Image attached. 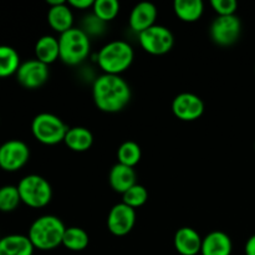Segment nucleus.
<instances>
[{
	"instance_id": "9d476101",
	"label": "nucleus",
	"mask_w": 255,
	"mask_h": 255,
	"mask_svg": "<svg viewBox=\"0 0 255 255\" xmlns=\"http://www.w3.org/2000/svg\"><path fill=\"white\" fill-rule=\"evenodd\" d=\"M15 76H16L17 82L25 89H39L49 80V65L39 61L37 59L26 60L20 64Z\"/></svg>"
},
{
	"instance_id": "1a4fd4ad",
	"label": "nucleus",
	"mask_w": 255,
	"mask_h": 255,
	"mask_svg": "<svg viewBox=\"0 0 255 255\" xmlns=\"http://www.w3.org/2000/svg\"><path fill=\"white\" fill-rule=\"evenodd\" d=\"M30 148L21 139H9L0 144V168L5 172H16L27 163Z\"/></svg>"
},
{
	"instance_id": "4468645a",
	"label": "nucleus",
	"mask_w": 255,
	"mask_h": 255,
	"mask_svg": "<svg viewBox=\"0 0 255 255\" xmlns=\"http://www.w3.org/2000/svg\"><path fill=\"white\" fill-rule=\"evenodd\" d=\"M202 241L203 238L196 229L191 227H182L176 232L173 244L176 251L181 255L201 254Z\"/></svg>"
},
{
	"instance_id": "f8f14e48",
	"label": "nucleus",
	"mask_w": 255,
	"mask_h": 255,
	"mask_svg": "<svg viewBox=\"0 0 255 255\" xmlns=\"http://www.w3.org/2000/svg\"><path fill=\"white\" fill-rule=\"evenodd\" d=\"M136 224V209L125 203H117L110 209L107 216V228L114 236L125 237Z\"/></svg>"
},
{
	"instance_id": "6e6552de",
	"label": "nucleus",
	"mask_w": 255,
	"mask_h": 255,
	"mask_svg": "<svg viewBox=\"0 0 255 255\" xmlns=\"http://www.w3.org/2000/svg\"><path fill=\"white\" fill-rule=\"evenodd\" d=\"M211 39L219 46H231L239 40L242 34V22L237 15L217 16L209 27Z\"/></svg>"
},
{
	"instance_id": "7ed1b4c3",
	"label": "nucleus",
	"mask_w": 255,
	"mask_h": 255,
	"mask_svg": "<svg viewBox=\"0 0 255 255\" xmlns=\"http://www.w3.org/2000/svg\"><path fill=\"white\" fill-rule=\"evenodd\" d=\"M133 47L125 40H114L101 47L97 54V64L104 74L121 75L132 65Z\"/></svg>"
},
{
	"instance_id": "f257e3e1",
	"label": "nucleus",
	"mask_w": 255,
	"mask_h": 255,
	"mask_svg": "<svg viewBox=\"0 0 255 255\" xmlns=\"http://www.w3.org/2000/svg\"><path fill=\"white\" fill-rule=\"evenodd\" d=\"M131 87L121 75L102 74L92 86V99L102 112L116 114L131 101Z\"/></svg>"
},
{
	"instance_id": "423d86ee",
	"label": "nucleus",
	"mask_w": 255,
	"mask_h": 255,
	"mask_svg": "<svg viewBox=\"0 0 255 255\" xmlns=\"http://www.w3.org/2000/svg\"><path fill=\"white\" fill-rule=\"evenodd\" d=\"M69 127L59 116L50 112L36 115L31 122L32 136L42 144L54 146L64 142Z\"/></svg>"
},
{
	"instance_id": "c756f323",
	"label": "nucleus",
	"mask_w": 255,
	"mask_h": 255,
	"mask_svg": "<svg viewBox=\"0 0 255 255\" xmlns=\"http://www.w3.org/2000/svg\"><path fill=\"white\" fill-rule=\"evenodd\" d=\"M244 252H246V255H255V234L247 241Z\"/></svg>"
},
{
	"instance_id": "ddd939ff",
	"label": "nucleus",
	"mask_w": 255,
	"mask_h": 255,
	"mask_svg": "<svg viewBox=\"0 0 255 255\" xmlns=\"http://www.w3.org/2000/svg\"><path fill=\"white\" fill-rule=\"evenodd\" d=\"M157 14H158V10L153 2H138V4L134 5L133 9L131 10V14H129V27L137 35L141 34L142 31L156 24Z\"/></svg>"
},
{
	"instance_id": "7c9ffc66",
	"label": "nucleus",
	"mask_w": 255,
	"mask_h": 255,
	"mask_svg": "<svg viewBox=\"0 0 255 255\" xmlns=\"http://www.w3.org/2000/svg\"><path fill=\"white\" fill-rule=\"evenodd\" d=\"M254 149H255V142H254Z\"/></svg>"
},
{
	"instance_id": "f3484780",
	"label": "nucleus",
	"mask_w": 255,
	"mask_h": 255,
	"mask_svg": "<svg viewBox=\"0 0 255 255\" xmlns=\"http://www.w3.org/2000/svg\"><path fill=\"white\" fill-rule=\"evenodd\" d=\"M136 172L132 167L125 166L117 162L109 173V183L111 188L117 193L124 194L125 192L128 191L131 187L136 184Z\"/></svg>"
},
{
	"instance_id": "dca6fc26",
	"label": "nucleus",
	"mask_w": 255,
	"mask_h": 255,
	"mask_svg": "<svg viewBox=\"0 0 255 255\" xmlns=\"http://www.w3.org/2000/svg\"><path fill=\"white\" fill-rule=\"evenodd\" d=\"M47 22L50 27L59 34L67 31L74 27V14L72 7L67 1H62L60 4L49 7L47 11Z\"/></svg>"
},
{
	"instance_id": "2eb2a0df",
	"label": "nucleus",
	"mask_w": 255,
	"mask_h": 255,
	"mask_svg": "<svg viewBox=\"0 0 255 255\" xmlns=\"http://www.w3.org/2000/svg\"><path fill=\"white\" fill-rule=\"evenodd\" d=\"M233 243L231 237L222 231H213L202 241L201 255H231Z\"/></svg>"
},
{
	"instance_id": "b1692460",
	"label": "nucleus",
	"mask_w": 255,
	"mask_h": 255,
	"mask_svg": "<svg viewBox=\"0 0 255 255\" xmlns=\"http://www.w3.org/2000/svg\"><path fill=\"white\" fill-rule=\"evenodd\" d=\"M142 149L139 144L134 141H125L117 149L119 163L125 164L133 168L141 161Z\"/></svg>"
},
{
	"instance_id": "5701e85b",
	"label": "nucleus",
	"mask_w": 255,
	"mask_h": 255,
	"mask_svg": "<svg viewBox=\"0 0 255 255\" xmlns=\"http://www.w3.org/2000/svg\"><path fill=\"white\" fill-rule=\"evenodd\" d=\"M20 64V56L14 47L0 45V77H9L16 74Z\"/></svg>"
},
{
	"instance_id": "cd10ccee",
	"label": "nucleus",
	"mask_w": 255,
	"mask_h": 255,
	"mask_svg": "<svg viewBox=\"0 0 255 255\" xmlns=\"http://www.w3.org/2000/svg\"><path fill=\"white\" fill-rule=\"evenodd\" d=\"M211 6L218 14V16H227V15H236L238 2L236 0H212Z\"/></svg>"
},
{
	"instance_id": "6ab92c4d",
	"label": "nucleus",
	"mask_w": 255,
	"mask_h": 255,
	"mask_svg": "<svg viewBox=\"0 0 255 255\" xmlns=\"http://www.w3.org/2000/svg\"><path fill=\"white\" fill-rule=\"evenodd\" d=\"M35 59L44 64L50 65L52 62L60 59V46L59 37H55L52 35H44L39 37L34 47Z\"/></svg>"
},
{
	"instance_id": "bb28decb",
	"label": "nucleus",
	"mask_w": 255,
	"mask_h": 255,
	"mask_svg": "<svg viewBox=\"0 0 255 255\" xmlns=\"http://www.w3.org/2000/svg\"><path fill=\"white\" fill-rule=\"evenodd\" d=\"M147 201H148V192H147L146 187L138 183H136L122 194V203L127 204L133 209L142 207Z\"/></svg>"
},
{
	"instance_id": "9b49d317",
	"label": "nucleus",
	"mask_w": 255,
	"mask_h": 255,
	"mask_svg": "<svg viewBox=\"0 0 255 255\" xmlns=\"http://www.w3.org/2000/svg\"><path fill=\"white\" fill-rule=\"evenodd\" d=\"M172 112L181 121H196L203 115L204 102L198 95L192 92L178 94L172 101Z\"/></svg>"
},
{
	"instance_id": "39448f33",
	"label": "nucleus",
	"mask_w": 255,
	"mask_h": 255,
	"mask_svg": "<svg viewBox=\"0 0 255 255\" xmlns=\"http://www.w3.org/2000/svg\"><path fill=\"white\" fill-rule=\"evenodd\" d=\"M16 187L21 202L30 208H44L51 202V184L42 176L27 174L20 179Z\"/></svg>"
},
{
	"instance_id": "412c9836",
	"label": "nucleus",
	"mask_w": 255,
	"mask_h": 255,
	"mask_svg": "<svg viewBox=\"0 0 255 255\" xmlns=\"http://www.w3.org/2000/svg\"><path fill=\"white\" fill-rule=\"evenodd\" d=\"M173 11L184 22H194L201 19L204 11L202 0H174Z\"/></svg>"
},
{
	"instance_id": "a211bd4d",
	"label": "nucleus",
	"mask_w": 255,
	"mask_h": 255,
	"mask_svg": "<svg viewBox=\"0 0 255 255\" xmlns=\"http://www.w3.org/2000/svg\"><path fill=\"white\" fill-rule=\"evenodd\" d=\"M34 251L27 236L9 234L0 238V255H32Z\"/></svg>"
},
{
	"instance_id": "0eeeda50",
	"label": "nucleus",
	"mask_w": 255,
	"mask_h": 255,
	"mask_svg": "<svg viewBox=\"0 0 255 255\" xmlns=\"http://www.w3.org/2000/svg\"><path fill=\"white\" fill-rule=\"evenodd\" d=\"M138 41L144 51L159 56L171 51L174 45V36L168 27L154 24L138 34Z\"/></svg>"
},
{
	"instance_id": "aec40b11",
	"label": "nucleus",
	"mask_w": 255,
	"mask_h": 255,
	"mask_svg": "<svg viewBox=\"0 0 255 255\" xmlns=\"http://www.w3.org/2000/svg\"><path fill=\"white\" fill-rule=\"evenodd\" d=\"M64 143L74 152H86L94 143V134L86 127H70Z\"/></svg>"
},
{
	"instance_id": "f03ea898",
	"label": "nucleus",
	"mask_w": 255,
	"mask_h": 255,
	"mask_svg": "<svg viewBox=\"0 0 255 255\" xmlns=\"http://www.w3.org/2000/svg\"><path fill=\"white\" fill-rule=\"evenodd\" d=\"M65 231L66 227L59 217L45 214L32 222L27 237L35 249L46 252L62 246Z\"/></svg>"
},
{
	"instance_id": "4be33fe9",
	"label": "nucleus",
	"mask_w": 255,
	"mask_h": 255,
	"mask_svg": "<svg viewBox=\"0 0 255 255\" xmlns=\"http://www.w3.org/2000/svg\"><path fill=\"white\" fill-rule=\"evenodd\" d=\"M90 237L85 229L80 227H70L62 237V246L71 252H81L89 247Z\"/></svg>"
},
{
	"instance_id": "20e7f679",
	"label": "nucleus",
	"mask_w": 255,
	"mask_h": 255,
	"mask_svg": "<svg viewBox=\"0 0 255 255\" xmlns=\"http://www.w3.org/2000/svg\"><path fill=\"white\" fill-rule=\"evenodd\" d=\"M59 46L60 60L70 66L84 62L91 52L90 36L79 27H72L60 34Z\"/></svg>"
},
{
	"instance_id": "c85d7f7f",
	"label": "nucleus",
	"mask_w": 255,
	"mask_h": 255,
	"mask_svg": "<svg viewBox=\"0 0 255 255\" xmlns=\"http://www.w3.org/2000/svg\"><path fill=\"white\" fill-rule=\"evenodd\" d=\"M94 1L95 0H69V5L74 9H79V10H86L90 9L94 6Z\"/></svg>"
},
{
	"instance_id": "a878e982",
	"label": "nucleus",
	"mask_w": 255,
	"mask_h": 255,
	"mask_svg": "<svg viewBox=\"0 0 255 255\" xmlns=\"http://www.w3.org/2000/svg\"><path fill=\"white\" fill-rule=\"evenodd\" d=\"M21 203L19 191L16 186L6 184V186L0 187V212L10 213L15 211Z\"/></svg>"
},
{
	"instance_id": "393cba45",
	"label": "nucleus",
	"mask_w": 255,
	"mask_h": 255,
	"mask_svg": "<svg viewBox=\"0 0 255 255\" xmlns=\"http://www.w3.org/2000/svg\"><path fill=\"white\" fill-rule=\"evenodd\" d=\"M120 12V2L117 0H95L92 14L101 21L109 22Z\"/></svg>"
}]
</instances>
